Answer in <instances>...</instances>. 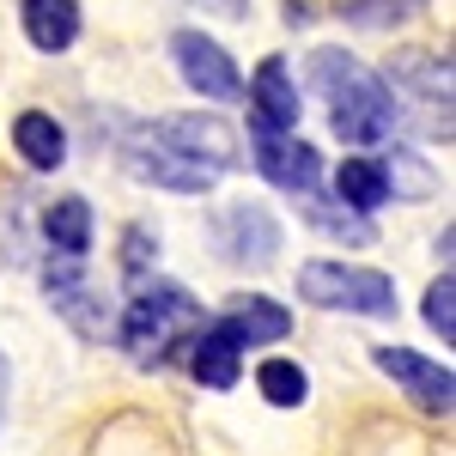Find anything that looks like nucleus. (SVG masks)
Listing matches in <instances>:
<instances>
[{"instance_id":"obj_18","label":"nucleus","mask_w":456,"mask_h":456,"mask_svg":"<svg viewBox=\"0 0 456 456\" xmlns=\"http://www.w3.org/2000/svg\"><path fill=\"white\" fill-rule=\"evenodd\" d=\"M335 195H341V208H347V213H365V219L389 201L384 171H378L371 159H347V165L335 171Z\"/></svg>"},{"instance_id":"obj_23","label":"nucleus","mask_w":456,"mask_h":456,"mask_svg":"<svg viewBox=\"0 0 456 456\" xmlns=\"http://www.w3.org/2000/svg\"><path fill=\"white\" fill-rule=\"evenodd\" d=\"M426 322H432L444 341L456 335V281L451 274H438V281L426 286Z\"/></svg>"},{"instance_id":"obj_26","label":"nucleus","mask_w":456,"mask_h":456,"mask_svg":"<svg viewBox=\"0 0 456 456\" xmlns=\"http://www.w3.org/2000/svg\"><path fill=\"white\" fill-rule=\"evenodd\" d=\"M0 414H6V359H0Z\"/></svg>"},{"instance_id":"obj_3","label":"nucleus","mask_w":456,"mask_h":456,"mask_svg":"<svg viewBox=\"0 0 456 456\" xmlns=\"http://www.w3.org/2000/svg\"><path fill=\"white\" fill-rule=\"evenodd\" d=\"M298 298L316 311H347V316H395V281L378 268L353 262H305L298 268Z\"/></svg>"},{"instance_id":"obj_19","label":"nucleus","mask_w":456,"mask_h":456,"mask_svg":"<svg viewBox=\"0 0 456 456\" xmlns=\"http://www.w3.org/2000/svg\"><path fill=\"white\" fill-rule=\"evenodd\" d=\"M378 171H384V189H389V195H402V201H426V195L438 189L432 165H426V159H414L408 146H395V152H389Z\"/></svg>"},{"instance_id":"obj_6","label":"nucleus","mask_w":456,"mask_h":456,"mask_svg":"<svg viewBox=\"0 0 456 456\" xmlns=\"http://www.w3.org/2000/svg\"><path fill=\"white\" fill-rule=\"evenodd\" d=\"M122 171L134 176V183H146V189H171V195H208L213 189V176L201 171V165L165 152L146 128H134V134L122 141Z\"/></svg>"},{"instance_id":"obj_5","label":"nucleus","mask_w":456,"mask_h":456,"mask_svg":"<svg viewBox=\"0 0 456 456\" xmlns=\"http://www.w3.org/2000/svg\"><path fill=\"white\" fill-rule=\"evenodd\" d=\"M43 298L55 305V316L68 322L73 335H86V341H110L116 335V316H110V298L92 286V274L79 268V262H49L43 268Z\"/></svg>"},{"instance_id":"obj_21","label":"nucleus","mask_w":456,"mask_h":456,"mask_svg":"<svg viewBox=\"0 0 456 456\" xmlns=\"http://www.w3.org/2000/svg\"><path fill=\"white\" fill-rule=\"evenodd\" d=\"M305 219H311L316 232H322V238H335V244H378V225H371V219H365V213H347V208H305Z\"/></svg>"},{"instance_id":"obj_7","label":"nucleus","mask_w":456,"mask_h":456,"mask_svg":"<svg viewBox=\"0 0 456 456\" xmlns=\"http://www.w3.org/2000/svg\"><path fill=\"white\" fill-rule=\"evenodd\" d=\"M171 55H176V68H183V79H189L201 98H213V104H238V98H244V79H238L232 55H225L213 37L176 31L171 37Z\"/></svg>"},{"instance_id":"obj_14","label":"nucleus","mask_w":456,"mask_h":456,"mask_svg":"<svg viewBox=\"0 0 456 456\" xmlns=\"http://www.w3.org/2000/svg\"><path fill=\"white\" fill-rule=\"evenodd\" d=\"M12 146H19V159L31 171H61L68 165V128L55 116H43V110H25L12 122Z\"/></svg>"},{"instance_id":"obj_4","label":"nucleus","mask_w":456,"mask_h":456,"mask_svg":"<svg viewBox=\"0 0 456 456\" xmlns=\"http://www.w3.org/2000/svg\"><path fill=\"white\" fill-rule=\"evenodd\" d=\"M146 134L165 146V152L189 159V165H201L208 176L232 171V165L244 159V146H238V128H232V122H219V116H195V110H171V116L146 122Z\"/></svg>"},{"instance_id":"obj_12","label":"nucleus","mask_w":456,"mask_h":456,"mask_svg":"<svg viewBox=\"0 0 456 456\" xmlns=\"http://www.w3.org/2000/svg\"><path fill=\"white\" fill-rule=\"evenodd\" d=\"M371 359H378V371H389L395 384L420 402L426 414H451V371L444 365H432V359H420V353H408V347H378Z\"/></svg>"},{"instance_id":"obj_20","label":"nucleus","mask_w":456,"mask_h":456,"mask_svg":"<svg viewBox=\"0 0 456 456\" xmlns=\"http://www.w3.org/2000/svg\"><path fill=\"white\" fill-rule=\"evenodd\" d=\"M426 0H341V19L359 25V31H395L420 12Z\"/></svg>"},{"instance_id":"obj_11","label":"nucleus","mask_w":456,"mask_h":456,"mask_svg":"<svg viewBox=\"0 0 456 456\" xmlns=\"http://www.w3.org/2000/svg\"><path fill=\"white\" fill-rule=\"evenodd\" d=\"M389 86H402L414 104H426L432 116L451 122V55H432V49H402L389 61Z\"/></svg>"},{"instance_id":"obj_2","label":"nucleus","mask_w":456,"mask_h":456,"mask_svg":"<svg viewBox=\"0 0 456 456\" xmlns=\"http://www.w3.org/2000/svg\"><path fill=\"white\" fill-rule=\"evenodd\" d=\"M201 329H208V311H201L195 292H183V286H171V281H152V286H141L134 305L122 311L116 341H122V353H128L141 371H152V365H171V353L183 347V341H195Z\"/></svg>"},{"instance_id":"obj_15","label":"nucleus","mask_w":456,"mask_h":456,"mask_svg":"<svg viewBox=\"0 0 456 456\" xmlns=\"http://www.w3.org/2000/svg\"><path fill=\"white\" fill-rule=\"evenodd\" d=\"M189 371H195V384H208V389H232L238 378H244V347L225 335V329H201L195 335V353H189Z\"/></svg>"},{"instance_id":"obj_1","label":"nucleus","mask_w":456,"mask_h":456,"mask_svg":"<svg viewBox=\"0 0 456 456\" xmlns=\"http://www.w3.org/2000/svg\"><path fill=\"white\" fill-rule=\"evenodd\" d=\"M305 79L329 98V122H335V134L347 146L389 141V128H395V92L359 55H347V49H316L311 61H305Z\"/></svg>"},{"instance_id":"obj_8","label":"nucleus","mask_w":456,"mask_h":456,"mask_svg":"<svg viewBox=\"0 0 456 456\" xmlns=\"http://www.w3.org/2000/svg\"><path fill=\"white\" fill-rule=\"evenodd\" d=\"M249 159H256L262 183H274V189H292V195L316 189V176H322V152H316L311 141H298V134H268V128H256V141H249Z\"/></svg>"},{"instance_id":"obj_10","label":"nucleus","mask_w":456,"mask_h":456,"mask_svg":"<svg viewBox=\"0 0 456 456\" xmlns=\"http://www.w3.org/2000/svg\"><path fill=\"white\" fill-rule=\"evenodd\" d=\"M219 249H225L238 268H262V262H274V249H281V225H274V213L238 201V208L219 219Z\"/></svg>"},{"instance_id":"obj_9","label":"nucleus","mask_w":456,"mask_h":456,"mask_svg":"<svg viewBox=\"0 0 456 456\" xmlns=\"http://www.w3.org/2000/svg\"><path fill=\"white\" fill-rule=\"evenodd\" d=\"M244 98H249V122L256 128H268V134H292L298 128V86H292L281 55H268L262 68L249 73Z\"/></svg>"},{"instance_id":"obj_25","label":"nucleus","mask_w":456,"mask_h":456,"mask_svg":"<svg viewBox=\"0 0 456 456\" xmlns=\"http://www.w3.org/2000/svg\"><path fill=\"white\" fill-rule=\"evenodd\" d=\"M201 12H219V19H244L249 12V0H195Z\"/></svg>"},{"instance_id":"obj_24","label":"nucleus","mask_w":456,"mask_h":456,"mask_svg":"<svg viewBox=\"0 0 456 456\" xmlns=\"http://www.w3.org/2000/svg\"><path fill=\"white\" fill-rule=\"evenodd\" d=\"M152 256H159V238H152L146 225H128V238H122V268H128V274H141Z\"/></svg>"},{"instance_id":"obj_13","label":"nucleus","mask_w":456,"mask_h":456,"mask_svg":"<svg viewBox=\"0 0 456 456\" xmlns=\"http://www.w3.org/2000/svg\"><path fill=\"white\" fill-rule=\"evenodd\" d=\"M213 329H225L238 347H249V341H286V335H292V316H286V305L262 298V292H238V298L219 311Z\"/></svg>"},{"instance_id":"obj_22","label":"nucleus","mask_w":456,"mask_h":456,"mask_svg":"<svg viewBox=\"0 0 456 456\" xmlns=\"http://www.w3.org/2000/svg\"><path fill=\"white\" fill-rule=\"evenodd\" d=\"M256 389H262L274 408H298V402L311 395V378H305V365H292V359H268V365L256 371Z\"/></svg>"},{"instance_id":"obj_17","label":"nucleus","mask_w":456,"mask_h":456,"mask_svg":"<svg viewBox=\"0 0 456 456\" xmlns=\"http://www.w3.org/2000/svg\"><path fill=\"white\" fill-rule=\"evenodd\" d=\"M43 244L55 249L61 262H79L86 249H92V208L68 195V201H55V208L43 213Z\"/></svg>"},{"instance_id":"obj_16","label":"nucleus","mask_w":456,"mask_h":456,"mask_svg":"<svg viewBox=\"0 0 456 456\" xmlns=\"http://www.w3.org/2000/svg\"><path fill=\"white\" fill-rule=\"evenodd\" d=\"M25 37L43 55H61L79 37V6L73 0H25Z\"/></svg>"}]
</instances>
